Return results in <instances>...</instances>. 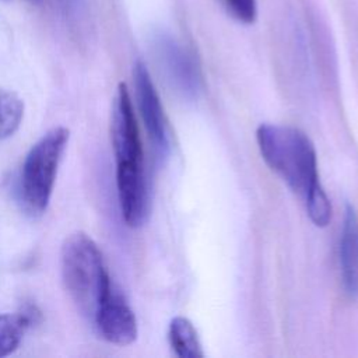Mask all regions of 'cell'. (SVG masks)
Wrapping results in <instances>:
<instances>
[{
  "label": "cell",
  "instance_id": "1",
  "mask_svg": "<svg viewBox=\"0 0 358 358\" xmlns=\"http://www.w3.org/2000/svg\"><path fill=\"white\" fill-rule=\"evenodd\" d=\"M256 140L264 162L303 200L312 222L326 227L331 218V204L319 180L310 138L296 127L263 123L256 130Z\"/></svg>",
  "mask_w": 358,
  "mask_h": 358
},
{
  "label": "cell",
  "instance_id": "2",
  "mask_svg": "<svg viewBox=\"0 0 358 358\" xmlns=\"http://www.w3.org/2000/svg\"><path fill=\"white\" fill-rule=\"evenodd\" d=\"M110 137L122 217L129 227H140L148 211V192L138 124L124 83H120L116 90Z\"/></svg>",
  "mask_w": 358,
  "mask_h": 358
},
{
  "label": "cell",
  "instance_id": "3",
  "mask_svg": "<svg viewBox=\"0 0 358 358\" xmlns=\"http://www.w3.org/2000/svg\"><path fill=\"white\" fill-rule=\"evenodd\" d=\"M60 271L64 288L76 306L92 319L98 306L113 291V285L102 253L90 235L77 231L66 236L60 249Z\"/></svg>",
  "mask_w": 358,
  "mask_h": 358
},
{
  "label": "cell",
  "instance_id": "4",
  "mask_svg": "<svg viewBox=\"0 0 358 358\" xmlns=\"http://www.w3.org/2000/svg\"><path fill=\"white\" fill-rule=\"evenodd\" d=\"M70 137L63 126L48 130L28 151L20 178L21 199L32 215H42L50 201L57 168Z\"/></svg>",
  "mask_w": 358,
  "mask_h": 358
},
{
  "label": "cell",
  "instance_id": "5",
  "mask_svg": "<svg viewBox=\"0 0 358 358\" xmlns=\"http://www.w3.org/2000/svg\"><path fill=\"white\" fill-rule=\"evenodd\" d=\"M133 80L137 105L144 127L157 155L159 158H166L171 150V129L158 92L143 62H137L134 64Z\"/></svg>",
  "mask_w": 358,
  "mask_h": 358
},
{
  "label": "cell",
  "instance_id": "6",
  "mask_svg": "<svg viewBox=\"0 0 358 358\" xmlns=\"http://www.w3.org/2000/svg\"><path fill=\"white\" fill-rule=\"evenodd\" d=\"M99 336L116 345H129L137 338L136 315L126 299L115 289L98 306L94 317Z\"/></svg>",
  "mask_w": 358,
  "mask_h": 358
},
{
  "label": "cell",
  "instance_id": "7",
  "mask_svg": "<svg viewBox=\"0 0 358 358\" xmlns=\"http://www.w3.org/2000/svg\"><path fill=\"white\" fill-rule=\"evenodd\" d=\"M161 60L172 85L186 98L200 90V71L193 57L172 41L161 42Z\"/></svg>",
  "mask_w": 358,
  "mask_h": 358
},
{
  "label": "cell",
  "instance_id": "8",
  "mask_svg": "<svg viewBox=\"0 0 358 358\" xmlns=\"http://www.w3.org/2000/svg\"><path fill=\"white\" fill-rule=\"evenodd\" d=\"M341 282L351 298L358 296V214L351 204L345 206L338 243Z\"/></svg>",
  "mask_w": 358,
  "mask_h": 358
},
{
  "label": "cell",
  "instance_id": "9",
  "mask_svg": "<svg viewBox=\"0 0 358 358\" xmlns=\"http://www.w3.org/2000/svg\"><path fill=\"white\" fill-rule=\"evenodd\" d=\"M168 338L173 352L179 358H201L204 352L192 322L186 317L176 316L171 320Z\"/></svg>",
  "mask_w": 358,
  "mask_h": 358
},
{
  "label": "cell",
  "instance_id": "10",
  "mask_svg": "<svg viewBox=\"0 0 358 358\" xmlns=\"http://www.w3.org/2000/svg\"><path fill=\"white\" fill-rule=\"evenodd\" d=\"M29 324L31 317L25 313H0V357L18 348Z\"/></svg>",
  "mask_w": 358,
  "mask_h": 358
},
{
  "label": "cell",
  "instance_id": "11",
  "mask_svg": "<svg viewBox=\"0 0 358 358\" xmlns=\"http://www.w3.org/2000/svg\"><path fill=\"white\" fill-rule=\"evenodd\" d=\"M24 102L13 91L0 88V140L13 136L21 124Z\"/></svg>",
  "mask_w": 358,
  "mask_h": 358
},
{
  "label": "cell",
  "instance_id": "12",
  "mask_svg": "<svg viewBox=\"0 0 358 358\" xmlns=\"http://www.w3.org/2000/svg\"><path fill=\"white\" fill-rule=\"evenodd\" d=\"M227 7L229 8L231 14L245 22L250 24L256 18V1L255 0H225Z\"/></svg>",
  "mask_w": 358,
  "mask_h": 358
}]
</instances>
